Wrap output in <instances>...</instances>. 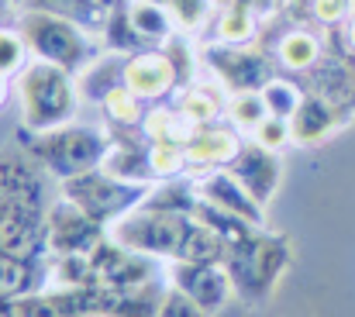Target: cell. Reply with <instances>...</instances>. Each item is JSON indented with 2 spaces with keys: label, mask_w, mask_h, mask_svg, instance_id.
I'll return each instance as SVG.
<instances>
[{
  "label": "cell",
  "mask_w": 355,
  "mask_h": 317,
  "mask_svg": "<svg viewBox=\"0 0 355 317\" xmlns=\"http://www.w3.org/2000/svg\"><path fill=\"white\" fill-rule=\"evenodd\" d=\"M45 221L42 187L31 169L0 159V255L35 262L38 248H45Z\"/></svg>",
  "instance_id": "1"
},
{
  "label": "cell",
  "mask_w": 355,
  "mask_h": 317,
  "mask_svg": "<svg viewBox=\"0 0 355 317\" xmlns=\"http://www.w3.org/2000/svg\"><path fill=\"white\" fill-rule=\"evenodd\" d=\"M21 94V121L28 135H49L55 128L73 124V114L80 104V83L69 69L31 59L17 80Z\"/></svg>",
  "instance_id": "2"
},
{
  "label": "cell",
  "mask_w": 355,
  "mask_h": 317,
  "mask_svg": "<svg viewBox=\"0 0 355 317\" xmlns=\"http://www.w3.org/2000/svg\"><path fill=\"white\" fill-rule=\"evenodd\" d=\"M17 31L24 35V42L31 49V59L62 66L69 73H83V69H90L97 62L94 35L73 17L38 10V7H24L21 17H17Z\"/></svg>",
  "instance_id": "3"
},
{
  "label": "cell",
  "mask_w": 355,
  "mask_h": 317,
  "mask_svg": "<svg viewBox=\"0 0 355 317\" xmlns=\"http://www.w3.org/2000/svg\"><path fill=\"white\" fill-rule=\"evenodd\" d=\"M286 262H290V241L283 234H266L262 228H255L248 238L228 245V255H225L232 286L248 307H262L269 300Z\"/></svg>",
  "instance_id": "4"
},
{
  "label": "cell",
  "mask_w": 355,
  "mask_h": 317,
  "mask_svg": "<svg viewBox=\"0 0 355 317\" xmlns=\"http://www.w3.org/2000/svg\"><path fill=\"white\" fill-rule=\"evenodd\" d=\"M197 217H183V214L169 211H152V207H138V211L124 214L107 228V238L118 241L121 248L148 255V259H180L183 245L193 231Z\"/></svg>",
  "instance_id": "5"
},
{
  "label": "cell",
  "mask_w": 355,
  "mask_h": 317,
  "mask_svg": "<svg viewBox=\"0 0 355 317\" xmlns=\"http://www.w3.org/2000/svg\"><path fill=\"white\" fill-rule=\"evenodd\" d=\"M107 148H111V138L90 124H66L49 135H35V142H31V155L62 183L101 169Z\"/></svg>",
  "instance_id": "6"
},
{
  "label": "cell",
  "mask_w": 355,
  "mask_h": 317,
  "mask_svg": "<svg viewBox=\"0 0 355 317\" xmlns=\"http://www.w3.org/2000/svg\"><path fill=\"white\" fill-rule=\"evenodd\" d=\"M62 194H66V200H73L80 211L90 214L104 228H111L124 214L138 211L145 204V197H148L145 187L121 183L114 176H107L104 169H94V173H83V176L66 180L62 183Z\"/></svg>",
  "instance_id": "7"
},
{
  "label": "cell",
  "mask_w": 355,
  "mask_h": 317,
  "mask_svg": "<svg viewBox=\"0 0 355 317\" xmlns=\"http://www.w3.org/2000/svg\"><path fill=\"white\" fill-rule=\"evenodd\" d=\"M207 66L221 80L225 90L232 94H262L276 76H272V59L255 49L241 45H211L207 49Z\"/></svg>",
  "instance_id": "8"
},
{
  "label": "cell",
  "mask_w": 355,
  "mask_h": 317,
  "mask_svg": "<svg viewBox=\"0 0 355 317\" xmlns=\"http://www.w3.org/2000/svg\"><path fill=\"white\" fill-rule=\"evenodd\" d=\"M107 241V228L97 224L90 214H83L73 200H59L52 211H49V221H45V248L59 255H90L97 245Z\"/></svg>",
  "instance_id": "9"
},
{
  "label": "cell",
  "mask_w": 355,
  "mask_h": 317,
  "mask_svg": "<svg viewBox=\"0 0 355 317\" xmlns=\"http://www.w3.org/2000/svg\"><path fill=\"white\" fill-rule=\"evenodd\" d=\"M169 286L180 290V293H187L207 314H218L228 304V297L235 293L225 262H183V259H173V266H169Z\"/></svg>",
  "instance_id": "10"
},
{
  "label": "cell",
  "mask_w": 355,
  "mask_h": 317,
  "mask_svg": "<svg viewBox=\"0 0 355 317\" xmlns=\"http://www.w3.org/2000/svg\"><path fill=\"white\" fill-rule=\"evenodd\" d=\"M307 94H318L342 114L355 110V59L352 52H324V59L307 73Z\"/></svg>",
  "instance_id": "11"
},
{
  "label": "cell",
  "mask_w": 355,
  "mask_h": 317,
  "mask_svg": "<svg viewBox=\"0 0 355 317\" xmlns=\"http://www.w3.org/2000/svg\"><path fill=\"white\" fill-rule=\"evenodd\" d=\"M228 173L235 176L238 183H241V187H245V190H248V194L262 204V207L272 200V194H276V187H279V176H283L276 152L262 148L259 142L241 145V152L232 159Z\"/></svg>",
  "instance_id": "12"
},
{
  "label": "cell",
  "mask_w": 355,
  "mask_h": 317,
  "mask_svg": "<svg viewBox=\"0 0 355 317\" xmlns=\"http://www.w3.org/2000/svg\"><path fill=\"white\" fill-rule=\"evenodd\" d=\"M197 194H200V200L214 204L218 211L235 214V217H241V221L252 224V228H262V224H266V207L228 173V166L207 173V176L197 183Z\"/></svg>",
  "instance_id": "13"
},
{
  "label": "cell",
  "mask_w": 355,
  "mask_h": 317,
  "mask_svg": "<svg viewBox=\"0 0 355 317\" xmlns=\"http://www.w3.org/2000/svg\"><path fill=\"white\" fill-rule=\"evenodd\" d=\"M138 101H162L176 87V69L166 59V52H138L124 59V80H121Z\"/></svg>",
  "instance_id": "14"
},
{
  "label": "cell",
  "mask_w": 355,
  "mask_h": 317,
  "mask_svg": "<svg viewBox=\"0 0 355 317\" xmlns=\"http://www.w3.org/2000/svg\"><path fill=\"white\" fill-rule=\"evenodd\" d=\"M238 152H241V142L235 138V131L214 128V124L193 128V135L187 142V162L200 166V169H225V166H232Z\"/></svg>",
  "instance_id": "15"
},
{
  "label": "cell",
  "mask_w": 355,
  "mask_h": 317,
  "mask_svg": "<svg viewBox=\"0 0 355 317\" xmlns=\"http://www.w3.org/2000/svg\"><path fill=\"white\" fill-rule=\"evenodd\" d=\"M338 124H342V110L331 104V101H324V97H318V94H307V90H304L300 107H297L293 117H290L293 142H304V145H314V142L328 138Z\"/></svg>",
  "instance_id": "16"
},
{
  "label": "cell",
  "mask_w": 355,
  "mask_h": 317,
  "mask_svg": "<svg viewBox=\"0 0 355 317\" xmlns=\"http://www.w3.org/2000/svg\"><path fill=\"white\" fill-rule=\"evenodd\" d=\"M101 169L107 176H114L121 183H135V187H145L155 180L152 173V159H148V148H138V145H128V142H111Z\"/></svg>",
  "instance_id": "17"
},
{
  "label": "cell",
  "mask_w": 355,
  "mask_h": 317,
  "mask_svg": "<svg viewBox=\"0 0 355 317\" xmlns=\"http://www.w3.org/2000/svg\"><path fill=\"white\" fill-rule=\"evenodd\" d=\"M279 62L293 73H311L321 59H324V45L314 31H304V28H293L290 35H283L279 49H276Z\"/></svg>",
  "instance_id": "18"
},
{
  "label": "cell",
  "mask_w": 355,
  "mask_h": 317,
  "mask_svg": "<svg viewBox=\"0 0 355 317\" xmlns=\"http://www.w3.org/2000/svg\"><path fill=\"white\" fill-rule=\"evenodd\" d=\"M128 21H131L135 35L145 38V42H169L176 35V21H173L169 7H162V3L131 0L128 3Z\"/></svg>",
  "instance_id": "19"
},
{
  "label": "cell",
  "mask_w": 355,
  "mask_h": 317,
  "mask_svg": "<svg viewBox=\"0 0 355 317\" xmlns=\"http://www.w3.org/2000/svg\"><path fill=\"white\" fill-rule=\"evenodd\" d=\"M141 207L193 217L197 207H200V194H197V187H190V183L166 180V183H159V190H148V197H145V204H141Z\"/></svg>",
  "instance_id": "20"
},
{
  "label": "cell",
  "mask_w": 355,
  "mask_h": 317,
  "mask_svg": "<svg viewBox=\"0 0 355 317\" xmlns=\"http://www.w3.org/2000/svg\"><path fill=\"white\" fill-rule=\"evenodd\" d=\"M24 7H38V10H52V14H62V17H73L80 21L83 28L90 21H111L107 10L114 7V0H24Z\"/></svg>",
  "instance_id": "21"
},
{
  "label": "cell",
  "mask_w": 355,
  "mask_h": 317,
  "mask_svg": "<svg viewBox=\"0 0 355 317\" xmlns=\"http://www.w3.org/2000/svg\"><path fill=\"white\" fill-rule=\"evenodd\" d=\"M252 38H255V7H248L245 0H232L218 21V42L221 45H245Z\"/></svg>",
  "instance_id": "22"
},
{
  "label": "cell",
  "mask_w": 355,
  "mask_h": 317,
  "mask_svg": "<svg viewBox=\"0 0 355 317\" xmlns=\"http://www.w3.org/2000/svg\"><path fill=\"white\" fill-rule=\"evenodd\" d=\"M145 131L152 142H176V145H187L190 135H193V124L180 114V110H152L145 121Z\"/></svg>",
  "instance_id": "23"
},
{
  "label": "cell",
  "mask_w": 355,
  "mask_h": 317,
  "mask_svg": "<svg viewBox=\"0 0 355 317\" xmlns=\"http://www.w3.org/2000/svg\"><path fill=\"white\" fill-rule=\"evenodd\" d=\"M218 110H221V101H218V94H214L211 87H190V90L183 94V101H180V114H183L193 128L214 124Z\"/></svg>",
  "instance_id": "24"
},
{
  "label": "cell",
  "mask_w": 355,
  "mask_h": 317,
  "mask_svg": "<svg viewBox=\"0 0 355 317\" xmlns=\"http://www.w3.org/2000/svg\"><path fill=\"white\" fill-rule=\"evenodd\" d=\"M225 110H228V117L238 131H255L269 117V107L262 101V94H232Z\"/></svg>",
  "instance_id": "25"
},
{
  "label": "cell",
  "mask_w": 355,
  "mask_h": 317,
  "mask_svg": "<svg viewBox=\"0 0 355 317\" xmlns=\"http://www.w3.org/2000/svg\"><path fill=\"white\" fill-rule=\"evenodd\" d=\"M148 159H152L155 180H176L190 166L187 162V145H176V142H152Z\"/></svg>",
  "instance_id": "26"
},
{
  "label": "cell",
  "mask_w": 355,
  "mask_h": 317,
  "mask_svg": "<svg viewBox=\"0 0 355 317\" xmlns=\"http://www.w3.org/2000/svg\"><path fill=\"white\" fill-rule=\"evenodd\" d=\"M28 42L21 31H10V28H0V76H14V73H24V66L31 62L28 55Z\"/></svg>",
  "instance_id": "27"
},
{
  "label": "cell",
  "mask_w": 355,
  "mask_h": 317,
  "mask_svg": "<svg viewBox=\"0 0 355 317\" xmlns=\"http://www.w3.org/2000/svg\"><path fill=\"white\" fill-rule=\"evenodd\" d=\"M166 49V59L173 62V69H176V87H183V90H190V87H197L193 80H197V66H193V49L187 45V38L183 35H173L169 42H162Z\"/></svg>",
  "instance_id": "28"
},
{
  "label": "cell",
  "mask_w": 355,
  "mask_h": 317,
  "mask_svg": "<svg viewBox=\"0 0 355 317\" xmlns=\"http://www.w3.org/2000/svg\"><path fill=\"white\" fill-rule=\"evenodd\" d=\"M104 110H107V117L114 121V124H121V128H131V124H141L145 117H141V107H138V97L121 83V87H114L104 101Z\"/></svg>",
  "instance_id": "29"
},
{
  "label": "cell",
  "mask_w": 355,
  "mask_h": 317,
  "mask_svg": "<svg viewBox=\"0 0 355 317\" xmlns=\"http://www.w3.org/2000/svg\"><path fill=\"white\" fill-rule=\"evenodd\" d=\"M262 101L269 107V114H276V117H293V110L300 107L304 94H300L293 83H286V80H272V83L262 90Z\"/></svg>",
  "instance_id": "30"
},
{
  "label": "cell",
  "mask_w": 355,
  "mask_h": 317,
  "mask_svg": "<svg viewBox=\"0 0 355 317\" xmlns=\"http://www.w3.org/2000/svg\"><path fill=\"white\" fill-rule=\"evenodd\" d=\"M166 7L180 31H197L211 17V0H169Z\"/></svg>",
  "instance_id": "31"
},
{
  "label": "cell",
  "mask_w": 355,
  "mask_h": 317,
  "mask_svg": "<svg viewBox=\"0 0 355 317\" xmlns=\"http://www.w3.org/2000/svg\"><path fill=\"white\" fill-rule=\"evenodd\" d=\"M290 138H293V131H290V117H276V114H269V117L252 131V142H259V145L269 148V152H279Z\"/></svg>",
  "instance_id": "32"
},
{
  "label": "cell",
  "mask_w": 355,
  "mask_h": 317,
  "mask_svg": "<svg viewBox=\"0 0 355 317\" xmlns=\"http://www.w3.org/2000/svg\"><path fill=\"white\" fill-rule=\"evenodd\" d=\"M155 317H211L204 307H197L187 293H180V290H166L162 293V300H159V314Z\"/></svg>",
  "instance_id": "33"
},
{
  "label": "cell",
  "mask_w": 355,
  "mask_h": 317,
  "mask_svg": "<svg viewBox=\"0 0 355 317\" xmlns=\"http://www.w3.org/2000/svg\"><path fill=\"white\" fill-rule=\"evenodd\" d=\"M345 17H352V3L349 0H314V21L342 24Z\"/></svg>",
  "instance_id": "34"
},
{
  "label": "cell",
  "mask_w": 355,
  "mask_h": 317,
  "mask_svg": "<svg viewBox=\"0 0 355 317\" xmlns=\"http://www.w3.org/2000/svg\"><path fill=\"white\" fill-rule=\"evenodd\" d=\"M345 42H349V52H355V17H352V24L345 28Z\"/></svg>",
  "instance_id": "35"
},
{
  "label": "cell",
  "mask_w": 355,
  "mask_h": 317,
  "mask_svg": "<svg viewBox=\"0 0 355 317\" xmlns=\"http://www.w3.org/2000/svg\"><path fill=\"white\" fill-rule=\"evenodd\" d=\"M3 97H7V76H0V104H3Z\"/></svg>",
  "instance_id": "36"
},
{
  "label": "cell",
  "mask_w": 355,
  "mask_h": 317,
  "mask_svg": "<svg viewBox=\"0 0 355 317\" xmlns=\"http://www.w3.org/2000/svg\"><path fill=\"white\" fill-rule=\"evenodd\" d=\"M10 3H14V0H0V17L7 14V7H10Z\"/></svg>",
  "instance_id": "37"
},
{
  "label": "cell",
  "mask_w": 355,
  "mask_h": 317,
  "mask_svg": "<svg viewBox=\"0 0 355 317\" xmlns=\"http://www.w3.org/2000/svg\"><path fill=\"white\" fill-rule=\"evenodd\" d=\"M245 3H248V7H255V10H259V7H262V3H266V0H245Z\"/></svg>",
  "instance_id": "38"
},
{
  "label": "cell",
  "mask_w": 355,
  "mask_h": 317,
  "mask_svg": "<svg viewBox=\"0 0 355 317\" xmlns=\"http://www.w3.org/2000/svg\"><path fill=\"white\" fill-rule=\"evenodd\" d=\"M141 3H162V7H166V3H169V0H141Z\"/></svg>",
  "instance_id": "39"
},
{
  "label": "cell",
  "mask_w": 355,
  "mask_h": 317,
  "mask_svg": "<svg viewBox=\"0 0 355 317\" xmlns=\"http://www.w3.org/2000/svg\"><path fill=\"white\" fill-rule=\"evenodd\" d=\"M83 317H114V314H83Z\"/></svg>",
  "instance_id": "40"
},
{
  "label": "cell",
  "mask_w": 355,
  "mask_h": 317,
  "mask_svg": "<svg viewBox=\"0 0 355 317\" xmlns=\"http://www.w3.org/2000/svg\"><path fill=\"white\" fill-rule=\"evenodd\" d=\"M349 3H352V17H355V0H349Z\"/></svg>",
  "instance_id": "41"
}]
</instances>
